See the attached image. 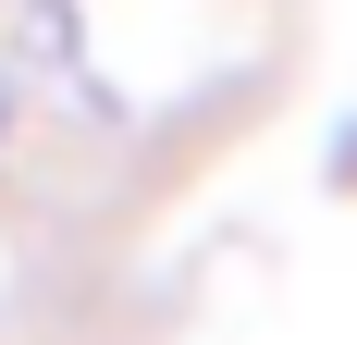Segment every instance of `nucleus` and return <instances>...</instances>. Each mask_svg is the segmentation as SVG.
Here are the masks:
<instances>
[{
  "label": "nucleus",
  "instance_id": "obj_1",
  "mask_svg": "<svg viewBox=\"0 0 357 345\" xmlns=\"http://www.w3.org/2000/svg\"><path fill=\"white\" fill-rule=\"evenodd\" d=\"M0 124H13V74H0Z\"/></svg>",
  "mask_w": 357,
  "mask_h": 345
}]
</instances>
